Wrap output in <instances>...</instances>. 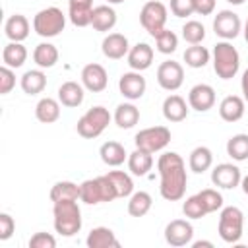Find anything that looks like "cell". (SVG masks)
Segmentation results:
<instances>
[{
	"mask_svg": "<svg viewBox=\"0 0 248 248\" xmlns=\"http://www.w3.org/2000/svg\"><path fill=\"white\" fill-rule=\"evenodd\" d=\"M244 39H246V43H248V19H246V23H244Z\"/></svg>",
	"mask_w": 248,
	"mask_h": 248,
	"instance_id": "cell-52",
	"label": "cell"
},
{
	"mask_svg": "<svg viewBox=\"0 0 248 248\" xmlns=\"http://www.w3.org/2000/svg\"><path fill=\"white\" fill-rule=\"evenodd\" d=\"M163 116L169 122H182L188 116V105L180 95H169L163 101Z\"/></svg>",
	"mask_w": 248,
	"mask_h": 248,
	"instance_id": "cell-25",
	"label": "cell"
},
{
	"mask_svg": "<svg viewBox=\"0 0 248 248\" xmlns=\"http://www.w3.org/2000/svg\"><path fill=\"white\" fill-rule=\"evenodd\" d=\"M107 2H108V4H122L124 0H107Z\"/></svg>",
	"mask_w": 248,
	"mask_h": 248,
	"instance_id": "cell-53",
	"label": "cell"
},
{
	"mask_svg": "<svg viewBox=\"0 0 248 248\" xmlns=\"http://www.w3.org/2000/svg\"><path fill=\"white\" fill-rule=\"evenodd\" d=\"M240 186H242V192L248 196V174H246V176H242V180H240Z\"/></svg>",
	"mask_w": 248,
	"mask_h": 248,
	"instance_id": "cell-50",
	"label": "cell"
},
{
	"mask_svg": "<svg viewBox=\"0 0 248 248\" xmlns=\"http://www.w3.org/2000/svg\"><path fill=\"white\" fill-rule=\"evenodd\" d=\"M128 66L136 72H143L151 66L153 62V48L147 45V43H138L134 46H130V52H128Z\"/></svg>",
	"mask_w": 248,
	"mask_h": 248,
	"instance_id": "cell-20",
	"label": "cell"
},
{
	"mask_svg": "<svg viewBox=\"0 0 248 248\" xmlns=\"http://www.w3.org/2000/svg\"><path fill=\"white\" fill-rule=\"evenodd\" d=\"M134 143L138 149H143L147 153H157L163 151L170 143V130L167 126H151L143 128L136 134Z\"/></svg>",
	"mask_w": 248,
	"mask_h": 248,
	"instance_id": "cell-9",
	"label": "cell"
},
{
	"mask_svg": "<svg viewBox=\"0 0 248 248\" xmlns=\"http://www.w3.org/2000/svg\"><path fill=\"white\" fill-rule=\"evenodd\" d=\"M19 85H21L23 93H27V95H37V93H41V91L46 87V76H45V72H43L41 68H39V70H27V72L21 76Z\"/></svg>",
	"mask_w": 248,
	"mask_h": 248,
	"instance_id": "cell-32",
	"label": "cell"
},
{
	"mask_svg": "<svg viewBox=\"0 0 248 248\" xmlns=\"http://www.w3.org/2000/svg\"><path fill=\"white\" fill-rule=\"evenodd\" d=\"M167 17H169V12H167V6L159 0H149L143 4L141 12H140V23L141 27L151 35H159L165 25H167Z\"/></svg>",
	"mask_w": 248,
	"mask_h": 248,
	"instance_id": "cell-8",
	"label": "cell"
},
{
	"mask_svg": "<svg viewBox=\"0 0 248 248\" xmlns=\"http://www.w3.org/2000/svg\"><path fill=\"white\" fill-rule=\"evenodd\" d=\"M99 155H101V161L108 167H120L124 161H128L126 149L118 141H105L99 149Z\"/></svg>",
	"mask_w": 248,
	"mask_h": 248,
	"instance_id": "cell-26",
	"label": "cell"
},
{
	"mask_svg": "<svg viewBox=\"0 0 248 248\" xmlns=\"http://www.w3.org/2000/svg\"><path fill=\"white\" fill-rule=\"evenodd\" d=\"M182 39L190 45H200L203 39H205V27L203 23L196 21V19H190L182 25Z\"/></svg>",
	"mask_w": 248,
	"mask_h": 248,
	"instance_id": "cell-39",
	"label": "cell"
},
{
	"mask_svg": "<svg viewBox=\"0 0 248 248\" xmlns=\"http://www.w3.org/2000/svg\"><path fill=\"white\" fill-rule=\"evenodd\" d=\"M155 39V45H157V50L163 52V54H170L176 50L178 46V37L174 31H169V29H163L159 35L153 37Z\"/></svg>",
	"mask_w": 248,
	"mask_h": 248,
	"instance_id": "cell-40",
	"label": "cell"
},
{
	"mask_svg": "<svg viewBox=\"0 0 248 248\" xmlns=\"http://www.w3.org/2000/svg\"><path fill=\"white\" fill-rule=\"evenodd\" d=\"M194 12L200 16H209L215 12V0H194Z\"/></svg>",
	"mask_w": 248,
	"mask_h": 248,
	"instance_id": "cell-47",
	"label": "cell"
},
{
	"mask_svg": "<svg viewBox=\"0 0 248 248\" xmlns=\"http://www.w3.org/2000/svg\"><path fill=\"white\" fill-rule=\"evenodd\" d=\"M217 231H219V236L225 242L236 244L242 238V231H244V213H242V209H238L236 205L223 207L221 215H219Z\"/></svg>",
	"mask_w": 248,
	"mask_h": 248,
	"instance_id": "cell-7",
	"label": "cell"
},
{
	"mask_svg": "<svg viewBox=\"0 0 248 248\" xmlns=\"http://www.w3.org/2000/svg\"><path fill=\"white\" fill-rule=\"evenodd\" d=\"M116 188L108 174L97 176V178H87L79 184V200L87 205H97L103 202H112L116 200Z\"/></svg>",
	"mask_w": 248,
	"mask_h": 248,
	"instance_id": "cell-3",
	"label": "cell"
},
{
	"mask_svg": "<svg viewBox=\"0 0 248 248\" xmlns=\"http://www.w3.org/2000/svg\"><path fill=\"white\" fill-rule=\"evenodd\" d=\"M52 215H54V231L60 236H74L81 231V209L78 205V200L54 202Z\"/></svg>",
	"mask_w": 248,
	"mask_h": 248,
	"instance_id": "cell-2",
	"label": "cell"
},
{
	"mask_svg": "<svg viewBox=\"0 0 248 248\" xmlns=\"http://www.w3.org/2000/svg\"><path fill=\"white\" fill-rule=\"evenodd\" d=\"M242 29L240 17L238 14H234L232 10H221L217 12V16L213 17V31L217 37H221L223 41H231L236 39L238 33Z\"/></svg>",
	"mask_w": 248,
	"mask_h": 248,
	"instance_id": "cell-10",
	"label": "cell"
},
{
	"mask_svg": "<svg viewBox=\"0 0 248 248\" xmlns=\"http://www.w3.org/2000/svg\"><path fill=\"white\" fill-rule=\"evenodd\" d=\"M81 83L87 91L91 93H101L107 89L108 85V76H107V70L97 64V62H91V64H85L83 70H81Z\"/></svg>",
	"mask_w": 248,
	"mask_h": 248,
	"instance_id": "cell-15",
	"label": "cell"
},
{
	"mask_svg": "<svg viewBox=\"0 0 248 248\" xmlns=\"http://www.w3.org/2000/svg\"><path fill=\"white\" fill-rule=\"evenodd\" d=\"M93 0H68V17L76 27L91 25Z\"/></svg>",
	"mask_w": 248,
	"mask_h": 248,
	"instance_id": "cell-18",
	"label": "cell"
},
{
	"mask_svg": "<svg viewBox=\"0 0 248 248\" xmlns=\"http://www.w3.org/2000/svg\"><path fill=\"white\" fill-rule=\"evenodd\" d=\"M240 89H242V99L248 103V68L244 70L242 74V79H240Z\"/></svg>",
	"mask_w": 248,
	"mask_h": 248,
	"instance_id": "cell-48",
	"label": "cell"
},
{
	"mask_svg": "<svg viewBox=\"0 0 248 248\" xmlns=\"http://www.w3.org/2000/svg\"><path fill=\"white\" fill-rule=\"evenodd\" d=\"M114 122L122 130L134 128L140 122V108L134 103H120L114 110Z\"/></svg>",
	"mask_w": 248,
	"mask_h": 248,
	"instance_id": "cell-29",
	"label": "cell"
},
{
	"mask_svg": "<svg viewBox=\"0 0 248 248\" xmlns=\"http://www.w3.org/2000/svg\"><path fill=\"white\" fill-rule=\"evenodd\" d=\"M194 238V227L186 219H174L165 227V240L170 246H188Z\"/></svg>",
	"mask_w": 248,
	"mask_h": 248,
	"instance_id": "cell-12",
	"label": "cell"
},
{
	"mask_svg": "<svg viewBox=\"0 0 248 248\" xmlns=\"http://www.w3.org/2000/svg\"><path fill=\"white\" fill-rule=\"evenodd\" d=\"M16 231V221L10 213H0V240H8Z\"/></svg>",
	"mask_w": 248,
	"mask_h": 248,
	"instance_id": "cell-46",
	"label": "cell"
},
{
	"mask_svg": "<svg viewBox=\"0 0 248 248\" xmlns=\"http://www.w3.org/2000/svg\"><path fill=\"white\" fill-rule=\"evenodd\" d=\"M240 180H242L240 169L236 165H232V163H219L211 170V182L217 188L232 190V188H236L240 184Z\"/></svg>",
	"mask_w": 248,
	"mask_h": 248,
	"instance_id": "cell-14",
	"label": "cell"
},
{
	"mask_svg": "<svg viewBox=\"0 0 248 248\" xmlns=\"http://www.w3.org/2000/svg\"><path fill=\"white\" fill-rule=\"evenodd\" d=\"M188 105L190 108L198 112H207L215 105V89L207 83H198L188 93Z\"/></svg>",
	"mask_w": 248,
	"mask_h": 248,
	"instance_id": "cell-16",
	"label": "cell"
},
{
	"mask_svg": "<svg viewBox=\"0 0 248 248\" xmlns=\"http://www.w3.org/2000/svg\"><path fill=\"white\" fill-rule=\"evenodd\" d=\"M194 248H202V246H207V248H213V242L209 240H198V242H192Z\"/></svg>",
	"mask_w": 248,
	"mask_h": 248,
	"instance_id": "cell-49",
	"label": "cell"
},
{
	"mask_svg": "<svg viewBox=\"0 0 248 248\" xmlns=\"http://www.w3.org/2000/svg\"><path fill=\"white\" fill-rule=\"evenodd\" d=\"M153 167V153H147L143 149H134L128 155V169L136 176H145Z\"/></svg>",
	"mask_w": 248,
	"mask_h": 248,
	"instance_id": "cell-28",
	"label": "cell"
},
{
	"mask_svg": "<svg viewBox=\"0 0 248 248\" xmlns=\"http://www.w3.org/2000/svg\"><path fill=\"white\" fill-rule=\"evenodd\" d=\"M27 60V48L21 45V43H16V41H10L4 50H2V62L4 66L8 68H21Z\"/></svg>",
	"mask_w": 248,
	"mask_h": 248,
	"instance_id": "cell-31",
	"label": "cell"
},
{
	"mask_svg": "<svg viewBox=\"0 0 248 248\" xmlns=\"http://www.w3.org/2000/svg\"><path fill=\"white\" fill-rule=\"evenodd\" d=\"M83 85H79L78 81H64L58 87V101L68 108L79 107L83 103Z\"/></svg>",
	"mask_w": 248,
	"mask_h": 248,
	"instance_id": "cell-24",
	"label": "cell"
},
{
	"mask_svg": "<svg viewBox=\"0 0 248 248\" xmlns=\"http://www.w3.org/2000/svg\"><path fill=\"white\" fill-rule=\"evenodd\" d=\"M246 110V101L238 95H227L219 103V116L225 122H238L244 116Z\"/></svg>",
	"mask_w": 248,
	"mask_h": 248,
	"instance_id": "cell-19",
	"label": "cell"
},
{
	"mask_svg": "<svg viewBox=\"0 0 248 248\" xmlns=\"http://www.w3.org/2000/svg\"><path fill=\"white\" fill-rule=\"evenodd\" d=\"M101 50H103V54H105L107 58H110V60H120V58H124V56H128V52H130V43H128L126 35H122V33H108V35L103 39V43H101Z\"/></svg>",
	"mask_w": 248,
	"mask_h": 248,
	"instance_id": "cell-17",
	"label": "cell"
},
{
	"mask_svg": "<svg viewBox=\"0 0 248 248\" xmlns=\"http://www.w3.org/2000/svg\"><path fill=\"white\" fill-rule=\"evenodd\" d=\"M151 205H153V198L147 192L140 190V192H134L130 196V200H128V213L132 217H143V215L149 213Z\"/></svg>",
	"mask_w": 248,
	"mask_h": 248,
	"instance_id": "cell-34",
	"label": "cell"
},
{
	"mask_svg": "<svg viewBox=\"0 0 248 248\" xmlns=\"http://www.w3.org/2000/svg\"><path fill=\"white\" fill-rule=\"evenodd\" d=\"M4 33L10 41H16V43H21L29 37V21L25 16L21 14H14L6 19L4 23Z\"/></svg>",
	"mask_w": 248,
	"mask_h": 248,
	"instance_id": "cell-23",
	"label": "cell"
},
{
	"mask_svg": "<svg viewBox=\"0 0 248 248\" xmlns=\"http://www.w3.org/2000/svg\"><path fill=\"white\" fill-rule=\"evenodd\" d=\"M227 155L232 161H248V134H234L229 138Z\"/></svg>",
	"mask_w": 248,
	"mask_h": 248,
	"instance_id": "cell-36",
	"label": "cell"
},
{
	"mask_svg": "<svg viewBox=\"0 0 248 248\" xmlns=\"http://www.w3.org/2000/svg\"><path fill=\"white\" fill-rule=\"evenodd\" d=\"M58 48L52 45V43H39L33 50V60L35 64L45 70V68H52L56 62H58Z\"/></svg>",
	"mask_w": 248,
	"mask_h": 248,
	"instance_id": "cell-33",
	"label": "cell"
},
{
	"mask_svg": "<svg viewBox=\"0 0 248 248\" xmlns=\"http://www.w3.org/2000/svg\"><path fill=\"white\" fill-rule=\"evenodd\" d=\"M107 174L112 180L118 198H130L134 194V180H132V176L128 172H124V170H110Z\"/></svg>",
	"mask_w": 248,
	"mask_h": 248,
	"instance_id": "cell-37",
	"label": "cell"
},
{
	"mask_svg": "<svg viewBox=\"0 0 248 248\" xmlns=\"http://www.w3.org/2000/svg\"><path fill=\"white\" fill-rule=\"evenodd\" d=\"M198 196H200V200L203 202L207 213H213V211H217V209H223V196H221V192H217V190H213V188H205V190L198 192Z\"/></svg>",
	"mask_w": 248,
	"mask_h": 248,
	"instance_id": "cell-42",
	"label": "cell"
},
{
	"mask_svg": "<svg viewBox=\"0 0 248 248\" xmlns=\"http://www.w3.org/2000/svg\"><path fill=\"white\" fill-rule=\"evenodd\" d=\"M211 165H213V153H211L209 147L198 145V147L192 149V153H190V157H188V167H190V170L202 174V172L209 170Z\"/></svg>",
	"mask_w": 248,
	"mask_h": 248,
	"instance_id": "cell-30",
	"label": "cell"
},
{
	"mask_svg": "<svg viewBox=\"0 0 248 248\" xmlns=\"http://www.w3.org/2000/svg\"><path fill=\"white\" fill-rule=\"evenodd\" d=\"M35 116L43 124H52L60 118V101L52 97H43L35 107Z\"/></svg>",
	"mask_w": 248,
	"mask_h": 248,
	"instance_id": "cell-27",
	"label": "cell"
},
{
	"mask_svg": "<svg viewBox=\"0 0 248 248\" xmlns=\"http://www.w3.org/2000/svg\"><path fill=\"white\" fill-rule=\"evenodd\" d=\"M182 213L188 217V219H202L207 215V209L203 205V202L200 200V196H190L186 198V202L182 203Z\"/></svg>",
	"mask_w": 248,
	"mask_h": 248,
	"instance_id": "cell-41",
	"label": "cell"
},
{
	"mask_svg": "<svg viewBox=\"0 0 248 248\" xmlns=\"http://www.w3.org/2000/svg\"><path fill=\"white\" fill-rule=\"evenodd\" d=\"M170 12L176 17H188L194 14V0H170Z\"/></svg>",
	"mask_w": 248,
	"mask_h": 248,
	"instance_id": "cell-44",
	"label": "cell"
},
{
	"mask_svg": "<svg viewBox=\"0 0 248 248\" xmlns=\"http://www.w3.org/2000/svg\"><path fill=\"white\" fill-rule=\"evenodd\" d=\"M229 4H232V6H240V4H244L246 0H227Z\"/></svg>",
	"mask_w": 248,
	"mask_h": 248,
	"instance_id": "cell-51",
	"label": "cell"
},
{
	"mask_svg": "<svg viewBox=\"0 0 248 248\" xmlns=\"http://www.w3.org/2000/svg\"><path fill=\"white\" fill-rule=\"evenodd\" d=\"M87 248H120L118 238L108 227H95L89 231L85 238Z\"/></svg>",
	"mask_w": 248,
	"mask_h": 248,
	"instance_id": "cell-21",
	"label": "cell"
},
{
	"mask_svg": "<svg viewBox=\"0 0 248 248\" xmlns=\"http://www.w3.org/2000/svg\"><path fill=\"white\" fill-rule=\"evenodd\" d=\"M110 112L105 108V107H91L79 120H78V124H76V130H78V134L81 136V138H85V140H95V138H99L105 130H107V126L110 124Z\"/></svg>",
	"mask_w": 248,
	"mask_h": 248,
	"instance_id": "cell-6",
	"label": "cell"
},
{
	"mask_svg": "<svg viewBox=\"0 0 248 248\" xmlns=\"http://www.w3.org/2000/svg\"><path fill=\"white\" fill-rule=\"evenodd\" d=\"M16 85V74L14 68L2 66L0 68V95H8Z\"/></svg>",
	"mask_w": 248,
	"mask_h": 248,
	"instance_id": "cell-43",
	"label": "cell"
},
{
	"mask_svg": "<svg viewBox=\"0 0 248 248\" xmlns=\"http://www.w3.org/2000/svg\"><path fill=\"white\" fill-rule=\"evenodd\" d=\"M64 27H66V16L56 6L43 8L33 17V29H35V33L39 37H45V39H50V37L60 35L64 31Z\"/></svg>",
	"mask_w": 248,
	"mask_h": 248,
	"instance_id": "cell-5",
	"label": "cell"
},
{
	"mask_svg": "<svg viewBox=\"0 0 248 248\" xmlns=\"http://www.w3.org/2000/svg\"><path fill=\"white\" fill-rule=\"evenodd\" d=\"M240 68V54L229 43L221 41L213 46V70L221 79H231L238 74Z\"/></svg>",
	"mask_w": 248,
	"mask_h": 248,
	"instance_id": "cell-4",
	"label": "cell"
},
{
	"mask_svg": "<svg viewBox=\"0 0 248 248\" xmlns=\"http://www.w3.org/2000/svg\"><path fill=\"white\" fill-rule=\"evenodd\" d=\"M50 200L54 202H64V200H79V184L70 182V180H60L50 188Z\"/></svg>",
	"mask_w": 248,
	"mask_h": 248,
	"instance_id": "cell-35",
	"label": "cell"
},
{
	"mask_svg": "<svg viewBox=\"0 0 248 248\" xmlns=\"http://www.w3.org/2000/svg\"><path fill=\"white\" fill-rule=\"evenodd\" d=\"M91 25H93L95 31H101V33L110 31L116 25V12H114V8H110L108 4L95 6L93 12H91Z\"/></svg>",
	"mask_w": 248,
	"mask_h": 248,
	"instance_id": "cell-22",
	"label": "cell"
},
{
	"mask_svg": "<svg viewBox=\"0 0 248 248\" xmlns=\"http://www.w3.org/2000/svg\"><path fill=\"white\" fill-rule=\"evenodd\" d=\"M157 83L165 91H176L184 83V68L180 62L165 60L157 68Z\"/></svg>",
	"mask_w": 248,
	"mask_h": 248,
	"instance_id": "cell-11",
	"label": "cell"
},
{
	"mask_svg": "<svg viewBox=\"0 0 248 248\" xmlns=\"http://www.w3.org/2000/svg\"><path fill=\"white\" fill-rule=\"evenodd\" d=\"M209 50L202 45H192L184 50V62L190 68H203L209 62Z\"/></svg>",
	"mask_w": 248,
	"mask_h": 248,
	"instance_id": "cell-38",
	"label": "cell"
},
{
	"mask_svg": "<svg viewBox=\"0 0 248 248\" xmlns=\"http://www.w3.org/2000/svg\"><path fill=\"white\" fill-rule=\"evenodd\" d=\"M157 170H159V176H161V186H159L161 196L167 202L182 200L184 194H186V184H188L184 159L174 151H167L159 157Z\"/></svg>",
	"mask_w": 248,
	"mask_h": 248,
	"instance_id": "cell-1",
	"label": "cell"
},
{
	"mask_svg": "<svg viewBox=\"0 0 248 248\" xmlns=\"http://www.w3.org/2000/svg\"><path fill=\"white\" fill-rule=\"evenodd\" d=\"M118 89L122 93V97H126L128 101H138L143 97L145 89H147V83H145V78L141 76V72H126L120 76L118 79Z\"/></svg>",
	"mask_w": 248,
	"mask_h": 248,
	"instance_id": "cell-13",
	"label": "cell"
},
{
	"mask_svg": "<svg viewBox=\"0 0 248 248\" xmlns=\"http://www.w3.org/2000/svg\"><path fill=\"white\" fill-rule=\"evenodd\" d=\"M56 246V238L48 232H35L29 238V248H54Z\"/></svg>",
	"mask_w": 248,
	"mask_h": 248,
	"instance_id": "cell-45",
	"label": "cell"
}]
</instances>
